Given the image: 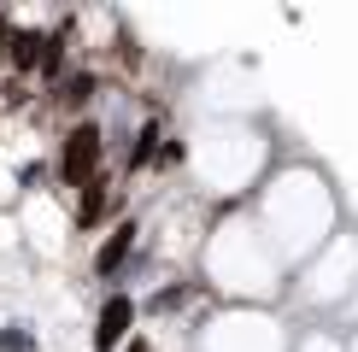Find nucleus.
<instances>
[{
    "mask_svg": "<svg viewBox=\"0 0 358 352\" xmlns=\"http://www.w3.org/2000/svg\"><path fill=\"white\" fill-rule=\"evenodd\" d=\"M94 159H100V135H94V129H77L71 147H65V176H71V182H83V170L94 165Z\"/></svg>",
    "mask_w": 358,
    "mask_h": 352,
    "instance_id": "nucleus-1",
    "label": "nucleus"
},
{
    "mask_svg": "<svg viewBox=\"0 0 358 352\" xmlns=\"http://www.w3.org/2000/svg\"><path fill=\"white\" fill-rule=\"evenodd\" d=\"M124 323H129V305H124V300H112V305H106V317H100V346H112L117 335H124Z\"/></svg>",
    "mask_w": 358,
    "mask_h": 352,
    "instance_id": "nucleus-2",
    "label": "nucleus"
}]
</instances>
